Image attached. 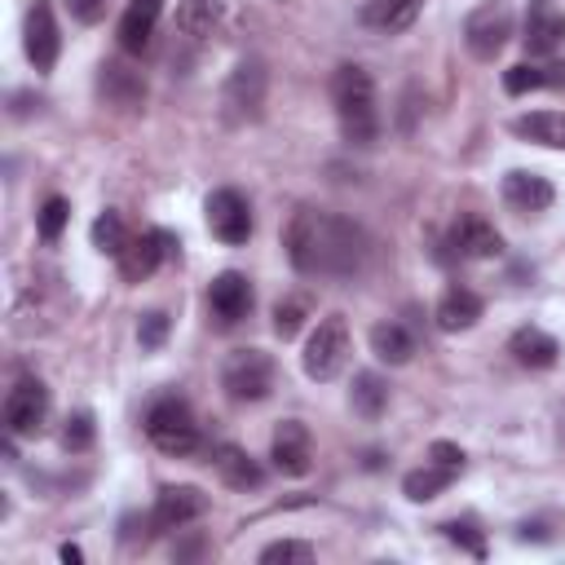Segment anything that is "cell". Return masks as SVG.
Wrapping results in <instances>:
<instances>
[{
    "instance_id": "cell-20",
    "label": "cell",
    "mask_w": 565,
    "mask_h": 565,
    "mask_svg": "<svg viewBox=\"0 0 565 565\" xmlns=\"http://www.w3.org/2000/svg\"><path fill=\"white\" fill-rule=\"evenodd\" d=\"M508 353H512L521 366H530V371H547V366H556L561 344H556V335H547L543 327H516L512 340H508Z\"/></svg>"
},
{
    "instance_id": "cell-19",
    "label": "cell",
    "mask_w": 565,
    "mask_h": 565,
    "mask_svg": "<svg viewBox=\"0 0 565 565\" xmlns=\"http://www.w3.org/2000/svg\"><path fill=\"white\" fill-rule=\"evenodd\" d=\"M159 13H163V0H132L119 18V49L124 53H146L150 40H154Z\"/></svg>"
},
{
    "instance_id": "cell-11",
    "label": "cell",
    "mask_w": 565,
    "mask_h": 565,
    "mask_svg": "<svg viewBox=\"0 0 565 565\" xmlns=\"http://www.w3.org/2000/svg\"><path fill=\"white\" fill-rule=\"evenodd\" d=\"M22 44H26V57H31L35 71H53V62H57V53H62V35H57V22H53L49 0H35V4L26 9Z\"/></svg>"
},
{
    "instance_id": "cell-23",
    "label": "cell",
    "mask_w": 565,
    "mask_h": 565,
    "mask_svg": "<svg viewBox=\"0 0 565 565\" xmlns=\"http://www.w3.org/2000/svg\"><path fill=\"white\" fill-rule=\"evenodd\" d=\"M503 88L512 93V97H521V93H534V88H565V66L561 62H516V66H508L503 71Z\"/></svg>"
},
{
    "instance_id": "cell-27",
    "label": "cell",
    "mask_w": 565,
    "mask_h": 565,
    "mask_svg": "<svg viewBox=\"0 0 565 565\" xmlns=\"http://www.w3.org/2000/svg\"><path fill=\"white\" fill-rule=\"evenodd\" d=\"M349 402H353V411H358L362 419H380L384 406H388V380L375 375V371L353 375V393H349Z\"/></svg>"
},
{
    "instance_id": "cell-7",
    "label": "cell",
    "mask_w": 565,
    "mask_h": 565,
    "mask_svg": "<svg viewBox=\"0 0 565 565\" xmlns=\"http://www.w3.org/2000/svg\"><path fill=\"white\" fill-rule=\"evenodd\" d=\"M177 238L168 234V230H146V234H132L128 238V247L119 252V274H124V282H146L163 260H172L177 256Z\"/></svg>"
},
{
    "instance_id": "cell-34",
    "label": "cell",
    "mask_w": 565,
    "mask_h": 565,
    "mask_svg": "<svg viewBox=\"0 0 565 565\" xmlns=\"http://www.w3.org/2000/svg\"><path fill=\"white\" fill-rule=\"evenodd\" d=\"M441 530H446V539H450L455 547H463L468 556H486V539H481V530H477L472 521H446Z\"/></svg>"
},
{
    "instance_id": "cell-22",
    "label": "cell",
    "mask_w": 565,
    "mask_h": 565,
    "mask_svg": "<svg viewBox=\"0 0 565 565\" xmlns=\"http://www.w3.org/2000/svg\"><path fill=\"white\" fill-rule=\"evenodd\" d=\"M481 296L477 291H468V287H450L441 300H437V309H433V322L441 327V331H468L477 318H481Z\"/></svg>"
},
{
    "instance_id": "cell-17",
    "label": "cell",
    "mask_w": 565,
    "mask_h": 565,
    "mask_svg": "<svg viewBox=\"0 0 565 565\" xmlns=\"http://www.w3.org/2000/svg\"><path fill=\"white\" fill-rule=\"evenodd\" d=\"M552 199H556V190H552V181L539 177V172L516 168V172L503 177V203H508L512 212H547Z\"/></svg>"
},
{
    "instance_id": "cell-32",
    "label": "cell",
    "mask_w": 565,
    "mask_h": 565,
    "mask_svg": "<svg viewBox=\"0 0 565 565\" xmlns=\"http://www.w3.org/2000/svg\"><path fill=\"white\" fill-rule=\"evenodd\" d=\"M66 216H71V203H66L62 194L44 199V207H40V238H44V243H57L62 230H66Z\"/></svg>"
},
{
    "instance_id": "cell-16",
    "label": "cell",
    "mask_w": 565,
    "mask_h": 565,
    "mask_svg": "<svg viewBox=\"0 0 565 565\" xmlns=\"http://www.w3.org/2000/svg\"><path fill=\"white\" fill-rule=\"evenodd\" d=\"M521 40L539 57H547V53H556L565 44V18L552 9V0H530V9H525V35Z\"/></svg>"
},
{
    "instance_id": "cell-33",
    "label": "cell",
    "mask_w": 565,
    "mask_h": 565,
    "mask_svg": "<svg viewBox=\"0 0 565 565\" xmlns=\"http://www.w3.org/2000/svg\"><path fill=\"white\" fill-rule=\"evenodd\" d=\"M93 433H97V428H93V415H88V411H75V415H66L62 446L79 455V450H88V446H93Z\"/></svg>"
},
{
    "instance_id": "cell-9",
    "label": "cell",
    "mask_w": 565,
    "mask_h": 565,
    "mask_svg": "<svg viewBox=\"0 0 565 565\" xmlns=\"http://www.w3.org/2000/svg\"><path fill=\"white\" fill-rule=\"evenodd\" d=\"M207 230L225 243V247H238L252 238V207L238 190H212L207 194Z\"/></svg>"
},
{
    "instance_id": "cell-31",
    "label": "cell",
    "mask_w": 565,
    "mask_h": 565,
    "mask_svg": "<svg viewBox=\"0 0 565 565\" xmlns=\"http://www.w3.org/2000/svg\"><path fill=\"white\" fill-rule=\"evenodd\" d=\"M305 318H309V300H305V296H287V300L274 305V331H278L282 340H291V335L305 327Z\"/></svg>"
},
{
    "instance_id": "cell-8",
    "label": "cell",
    "mask_w": 565,
    "mask_h": 565,
    "mask_svg": "<svg viewBox=\"0 0 565 565\" xmlns=\"http://www.w3.org/2000/svg\"><path fill=\"white\" fill-rule=\"evenodd\" d=\"M44 419H49V388L40 380H31V375L18 380L9 388V397H4V433L31 437V433L44 428Z\"/></svg>"
},
{
    "instance_id": "cell-3",
    "label": "cell",
    "mask_w": 565,
    "mask_h": 565,
    "mask_svg": "<svg viewBox=\"0 0 565 565\" xmlns=\"http://www.w3.org/2000/svg\"><path fill=\"white\" fill-rule=\"evenodd\" d=\"M274 358L265 349H234L221 362V388L230 402H265L274 393Z\"/></svg>"
},
{
    "instance_id": "cell-5",
    "label": "cell",
    "mask_w": 565,
    "mask_h": 565,
    "mask_svg": "<svg viewBox=\"0 0 565 565\" xmlns=\"http://www.w3.org/2000/svg\"><path fill=\"white\" fill-rule=\"evenodd\" d=\"M344 358H349V322L340 313H327L305 344V358H300L305 375L309 380H335L344 371Z\"/></svg>"
},
{
    "instance_id": "cell-21",
    "label": "cell",
    "mask_w": 565,
    "mask_h": 565,
    "mask_svg": "<svg viewBox=\"0 0 565 565\" xmlns=\"http://www.w3.org/2000/svg\"><path fill=\"white\" fill-rule=\"evenodd\" d=\"M212 463H216L221 481H225V486H234V490H256V486L265 481V468H260L243 446H234V441L212 446Z\"/></svg>"
},
{
    "instance_id": "cell-10",
    "label": "cell",
    "mask_w": 565,
    "mask_h": 565,
    "mask_svg": "<svg viewBox=\"0 0 565 565\" xmlns=\"http://www.w3.org/2000/svg\"><path fill=\"white\" fill-rule=\"evenodd\" d=\"M252 282L238 274V269H225V274H216L212 278V287H207V313H212V322L221 327V331H230V327H238L247 313H252Z\"/></svg>"
},
{
    "instance_id": "cell-24",
    "label": "cell",
    "mask_w": 565,
    "mask_h": 565,
    "mask_svg": "<svg viewBox=\"0 0 565 565\" xmlns=\"http://www.w3.org/2000/svg\"><path fill=\"white\" fill-rule=\"evenodd\" d=\"M419 18V0H366L362 4V22L380 35H397Z\"/></svg>"
},
{
    "instance_id": "cell-2",
    "label": "cell",
    "mask_w": 565,
    "mask_h": 565,
    "mask_svg": "<svg viewBox=\"0 0 565 565\" xmlns=\"http://www.w3.org/2000/svg\"><path fill=\"white\" fill-rule=\"evenodd\" d=\"M331 106L340 119V132L349 146H371L380 137V110H375V84L366 75V66H335L331 75Z\"/></svg>"
},
{
    "instance_id": "cell-1",
    "label": "cell",
    "mask_w": 565,
    "mask_h": 565,
    "mask_svg": "<svg viewBox=\"0 0 565 565\" xmlns=\"http://www.w3.org/2000/svg\"><path fill=\"white\" fill-rule=\"evenodd\" d=\"M282 243H287L291 265L313 278H353L371 252V238L362 234V225L327 207H300Z\"/></svg>"
},
{
    "instance_id": "cell-40",
    "label": "cell",
    "mask_w": 565,
    "mask_h": 565,
    "mask_svg": "<svg viewBox=\"0 0 565 565\" xmlns=\"http://www.w3.org/2000/svg\"><path fill=\"white\" fill-rule=\"evenodd\" d=\"M62 561H66V565H79V561H84V552H79L75 543H62Z\"/></svg>"
},
{
    "instance_id": "cell-15",
    "label": "cell",
    "mask_w": 565,
    "mask_h": 565,
    "mask_svg": "<svg viewBox=\"0 0 565 565\" xmlns=\"http://www.w3.org/2000/svg\"><path fill=\"white\" fill-rule=\"evenodd\" d=\"M450 247H455V256H463V260H490V256L503 252V234H499L486 216H459V221L450 225Z\"/></svg>"
},
{
    "instance_id": "cell-35",
    "label": "cell",
    "mask_w": 565,
    "mask_h": 565,
    "mask_svg": "<svg viewBox=\"0 0 565 565\" xmlns=\"http://www.w3.org/2000/svg\"><path fill=\"white\" fill-rule=\"evenodd\" d=\"M278 561H300L305 565V561H313V547L300 543V539H278L260 552V565H278Z\"/></svg>"
},
{
    "instance_id": "cell-28",
    "label": "cell",
    "mask_w": 565,
    "mask_h": 565,
    "mask_svg": "<svg viewBox=\"0 0 565 565\" xmlns=\"http://www.w3.org/2000/svg\"><path fill=\"white\" fill-rule=\"evenodd\" d=\"M455 477H459V472H450V468H441V463H424V468H415V472L402 477V494H406L411 503H428V499H437Z\"/></svg>"
},
{
    "instance_id": "cell-25",
    "label": "cell",
    "mask_w": 565,
    "mask_h": 565,
    "mask_svg": "<svg viewBox=\"0 0 565 565\" xmlns=\"http://www.w3.org/2000/svg\"><path fill=\"white\" fill-rule=\"evenodd\" d=\"M512 132L534 141V146H547V150H565V115L561 110H534V115H521L512 119Z\"/></svg>"
},
{
    "instance_id": "cell-4",
    "label": "cell",
    "mask_w": 565,
    "mask_h": 565,
    "mask_svg": "<svg viewBox=\"0 0 565 565\" xmlns=\"http://www.w3.org/2000/svg\"><path fill=\"white\" fill-rule=\"evenodd\" d=\"M146 437L154 441V450L163 455H190L199 446V424L190 415V406L181 397H159L150 411H146Z\"/></svg>"
},
{
    "instance_id": "cell-13",
    "label": "cell",
    "mask_w": 565,
    "mask_h": 565,
    "mask_svg": "<svg viewBox=\"0 0 565 565\" xmlns=\"http://www.w3.org/2000/svg\"><path fill=\"white\" fill-rule=\"evenodd\" d=\"M207 512V494L199 486H163L150 512L154 530H185L190 521H199Z\"/></svg>"
},
{
    "instance_id": "cell-38",
    "label": "cell",
    "mask_w": 565,
    "mask_h": 565,
    "mask_svg": "<svg viewBox=\"0 0 565 565\" xmlns=\"http://www.w3.org/2000/svg\"><path fill=\"white\" fill-rule=\"evenodd\" d=\"M433 463H441V468H450V472H463V450L455 446V441H433Z\"/></svg>"
},
{
    "instance_id": "cell-30",
    "label": "cell",
    "mask_w": 565,
    "mask_h": 565,
    "mask_svg": "<svg viewBox=\"0 0 565 565\" xmlns=\"http://www.w3.org/2000/svg\"><path fill=\"white\" fill-rule=\"evenodd\" d=\"M93 247L97 252H110V256H119L124 247H128V230H124V216L119 212H102L97 221H93Z\"/></svg>"
},
{
    "instance_id": "cell-36",
    "label": "cell",
    "mask_w": 565,
    "mask_h": 565,
    "mask_svg": "<svg viewBox=\"0 0 565 565\" xmlns=\"http://www.w3.org/2000/svg\"><path fill=\"white\" fill-rule=\"evenodd\" d=\"M137 340H141V349H159V344L168 340V313H163V309L141 313V322H137Z\"/></svg>"
},
{
    "instance_id": "cell-6",
    "label": "cell",
    "mask_w": 565,
    "mask_h": 565,
    "mask_svg": "<svg viewBox=\"0 0 565 565\" xmlns=\"http://www.w3.org/2000/svg\"><path fill=\"white\" fill-rule=\"evenodd\" d=\"M508 35H512V9H508L503 0H486V4L472 9L468 22H463V44H468V53L481 57V62H494V57L503 53Z\"/></svg>"
},
{
    "instance_id": "cell-37",
    "label": "cell",
    "mask_w": 565,
    "mask_h": 565,
    "mask_svg": "<svg viewBox=\"0 0 565 565\" xmlns=\"http://www.w3.org/2000/svg\"><path fill=\"white\" fill-rule=\"evenodd\" d=\"M66 13L75 22H84V26H93V22L106 18V0H66Z\"/></svg>"
},
{
    "instance_id": "cell-18",
    "label": "cell",
    "mask_w": 565,
    "mask_h": 565,
    "mask_svg": "<svg viewBox=\"0 0 565 565\" xmlns=\"http://www.w3.org/2000/svg\"><path fill=\"white\" fill-rule=\"evenodd\" d=\"M97 88H102V97H106L110 106H119V110H137V106L146 102V79H141V71H132L128 62H106L102 75H97Z\"/></svg>"
},
{
    "instance_id": "cell-26",
    "label": "cell",
    "mask_w": 565,
    "mask_h": 565,
    "mask_svg": "<svg viewBox=\"0 0 565 565\" xmlns=\"http://www.w3.org/2000/svg\"><path fill=\"white\" fill-rule=\"evenodd\" d=\"M371 353H375L380 362H388V366H402V362H411V353H415V335H411L402 322H375V327H371Z\"/></svg>"
},
{
    "instance_id": "cell-12",
    "label": "cell",
    "mask_w": 565,
    "mask_h": 565,
    "mask_svg": "<svg viewBox=\"0 0 565 565\" xmlns=\"http://www.w3.org/2000/svg\"><path fill=\"white\" fill-rule=\"evenodd\" d=\"M269 459L282 477H305L313 468V441H309V428L300 419H282L274 428V441H269Z\"/></svg>"
},
{
    "instance_id": "cell-29",
    "label": "cell",
    "mask_w": 565,
    "mask_h": 565,
    "mask_svg": "<svg viewBox=\"0 0 565 565\" xmlns=\"http://www.w3.org/2000/svg\"><path fill=\"white\" fill-rule=\"evenodd\" d=\"M221 13H225V4L221 0H181L177 4V31L181 35H212V26L221 22Z\"/></svg>"
},
{
    "instance_id": "cell-14",
    "label": "cell",
    "mask_w": 565,
    "mask_h": 565,
    "mask_svg": "<svg viewBox=\"0 0 565 565\" xmlns=\"http://www.w3.org/2000/svg\"><path fill=\"white\" fill-rule=\"evenodd\" d=\"M225 106L234 119H256L265 106V66L260 62H238L225 79Z\"/></svg>"
},
{
    "instance_id": "cell-39",
    "label": "cell",
    "mask_w": 565,
    "mask_h": 565,
    "mask_svg": "<svg viewBox=\"0 0 565 565\" xmlns=\"http://www.w3.org/2000/svg\"><path fill=\"white\" fill-rule=\"evenodd\" d=\"M521 539H547V530H543V521H521Z\"/></svg>"
}]
</instances>
